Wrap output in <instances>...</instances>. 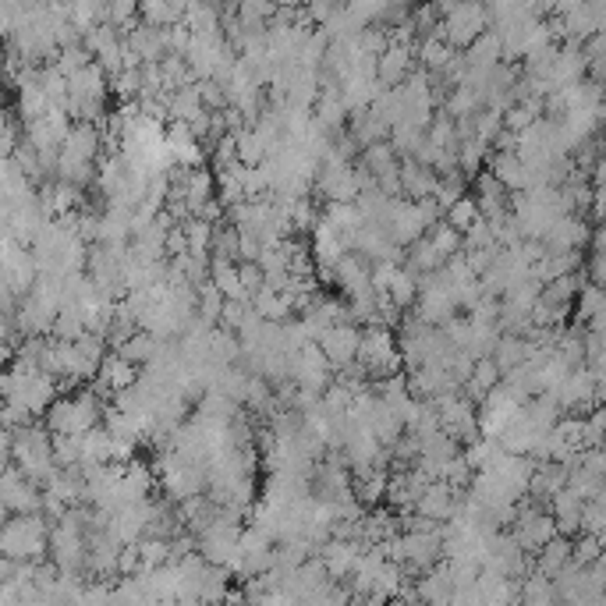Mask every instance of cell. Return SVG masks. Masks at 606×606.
I'll return each instance as SVG.
<instances>
[{
    "label": "cell",
    "instance_id": "6da1fadb",
    "mask_svg": "<svg viewBox=\"0 0 606 606\" xmlns=\"http://www.w3.org/2000/svg\"><path fill=\"white\" fill-rule=\"evenodd\" d=\"M100 422V397L86 394V390H75V394L54 397V404L47 408V426L50 433H68L82 436Z\"/></svg>",
    "mask_w": 606,
    "mask_h": 606
},
{
    "label": "cell",
    "instance_id": "7a4b0ae2",
    "mask_svg": "<svg viewBox=\"0 0 606 606\" xmlns=\"http://www.w3.org/2000/svg\"><path fill=\"white\" fill-rule=\"evenodd\" d=\"M0 550L8 560H39L47 550V529L36 511L15 514L11 521L0 525Z\"/></svg>",
    "mask_w": 606,
    "mask_h": 606
},
{
    "label": "cell",
    "instance_id": "3957f363",
    "mask_svg": "<svg viewBox=\"0 0 606 606\" xmlns=\"http://www.w3.org/2000/svg\"><path fill=\"white\" fill-rule=\"evenodd\" d=\"M479 32H486V8L482 0H458L443 11V39L451 47H468Z\"/></svg>",
    "mask_w": 606,
    "mask_h": 606
},
{
    "label": "cell",
    "instance_id": "277c9868",
    "mask_svg": "<svg viewBox=\"0 0 606 606\" xmlns=\"http://www.w3.org/2000/svg\"><path fill=\"white\" fill-rule=\"evenodd\" d=\"M0 500L15 514L39 511V482H32L29 475H22L18 468L8 465L0 472Z\"/></svg>",
    "mask_w": 606,
    "mask_h": 606
},
{
    "label": "cell",
    "instance_id": "5b68a950",
    "mask_svg": "<svg viewBox=\"0 0 606 606\" xmlns=\"http://www.w3.org/2000/svg\"><path fill=\"white\" fill-rule=\"evenodd\" d=\"M96 380H100L103 394H121V390L135 387V380H139V366H135V362H128L125 355L100 358V366H96Z\"/></svg>",
    "mask_w": 606,
    "mask_h": 606
},
{
    "label": "cell",
    "instance_id": "8992f818",
    "mask_svg": "<svg viewBox=\"0 0 606 606\" xmlns=\"http://www.w3.org/2000/svg\"><path fill=\"white\" fill-rule=\"evenodd\" d=\"M319 348H323V355H327V362H334V366H348L351 358L358 355V334L355 327H341V323H330L323 334H319Z\"/></svg>",
    "mask_w": 606,
    "mask_h": 606
},
{
    "label": "cell",
    "instance_id": "52a82bcc",
    "mask_svg": "<svg viewBox=\"0 0 606 606\" xmlns=\"http://www.w3.org/2000/svg\"><path fill=\"white\" fill-rule=\"evenodd\" d=\"M380 68H376V78H380L383 86H397V82H404L408 78V68H412V54H408V47H401V43H390V47L380 50Z\"/></svg>",
    "mask_w": 606,
    "mask_h": 606
},
{
    "label": "cell",
    "instance_id": "ba28073f",
    "mask_svg": "<svg viewBox=\"0 0 606 606\" xmlns=\"http://www.w3.org/2000/svg\"><path fill=\"white\" fill-rule=\"evenodd\" d=\"M415 504H419V511L426 514V518H447V514L454 511V493L447 482H443V486H426Z\"/></svg>",
    "mask_w": 606,
    "mask_h": 606
},
{
    "label": "cell",
    "instance_id": "9c48e42d",
    "mask_svg": "<svg viewBox=\"0 0 606 606\" xmlns=\"http://www.w3.org/2000/svg\"><path fill=\"white\" fill-rule=\"evenodd\" d=\"M468 380H472L475 397L493 394V390H497V380H500V366L493 362V358H479V362L472 366V373H468Z\"/></svg>",
    "mask_w": 606,
    "mask_h": 606
},
{
    "label": "cell",
    "instance_id": "30bf717a",
    "mask_svg": "<svg viewBox=\"0 0 606 606\" xmlns=\"http://www.w3.org/2000/svg\"><path fill=\"white\" fill-rule=\"evenodd\" d=\"M479 217H482V213H479V206H475V199H454L451 206H447V224H451L454 231H461V234H465Z\"/></svg>",
    "mask_w": 606,
    "mask_h": 606
},
{
    "label": "cell",
    "instance_id": "8fae6325",
    "mask_svg": "<svg viewBox=\"0 0 606 606\" xmlns=\"http://www.w3.org/2000/svg\"><path fill=\"white\" fill-rule=\"evenodd\" d=\"M139 4H142V0H107V8H103V11H107V22L110 25H125V29H128V25H132V18L139 15Z\"/></svg>",
    "mask_w": 606,
    "mask_h": 606
},
{
    "label": "cell",
    "instance_id": "7c38bea8",
    "mask_svg": "<svg viewBox=\"0 0 606 606\" xmlns=\"http://www.w3.org/2000/svg\"><path fill=\"white\" fill-rule=\"evenodd\" d=\"M564 560H571L568 543H564V539H557V543H550V539H546V543H543V560H539V564H543V571H557Z\"/></svg>",
    "mask_w": 606,
    "mask_h": 606
},
{
    "label": "cell",
    "instance_id": "4fadbf2b",
    "mask_svg": "<svg viewBox=\"0 0 606 606\" xmlns=\"http://www.w3.org/2000/svg\"><path fill=\"white\" fill-rule=\"evenodd\" d=\"M195 305H199L202 316L213 323V319H220V309H224V295H220V291L210 284V288H202V295H199V302H195Z\"/></svg>",
    "mask_w": 606,
    "mask_h": 606
},
{
    "label": "cell",
    "instance_id": "5bb4252c",
    "mask_svg": "<svg viewBox=\"0 0 606 606\" xmlns=\"http://www.w3.org/2000/svg\"><path fill=\"white\" fill-rule=\"evenodd\" d=\"M15 153V128L8 125V114H0V160H11Z\"/></svg>",
    "mask_w": 606,
    "mask_h": 606
},
{
    "label": "cell",
    "instance_id": "9a60e30c",
    "mask_svg": "<svg viewBox=\"0 0 606 606\" xmlns=\"http://www.w3.org/2000/svg\"><path fill=\"white\" fill-rule=\"evenodd\" d=\"M390 4H404V0H390Z\"/></svg>",
    "mask_w": 606,
    "mask_h": 606
},
{
    "label": "cell",
    "instance_id": "2e32d148",
    "mask_svg": "<svg viewBox=\"0 0 606 606\" xmlns=\"http://www.w3.org/2000/svg\"><path fill=\"white\" fill-rule=\"evenodd\" d=\"M0 401H4V394H0Z\"/></svg>",
    "mask_w": 606,
    "mask_h": 606
}]
</instances>
